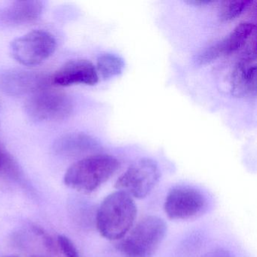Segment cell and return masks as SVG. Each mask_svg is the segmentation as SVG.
I'll use <instances>...</instances> for the list:
<instances>
[{
  "mask_svg": "<svg viewBox=\"0 0 257 257\" xmlns=\"http://www.w3.org/2000/svg\"><path fill=\"white\" fill-rule=\"evenodd\" d=\"M137 213L133 198L122 191H115L104 198L97 210V229L109 240L122 238L130 231Z\"/></svg>",
  "mask_w": 257,
  "mask_h": 257,
  "instance_id": "cell-1",
  "label": "cell"
},
{
  "mask_svg": "<svg viewBox=\"0 0 257 257\" xmlns=\"http://www.w3.org/2000/svg\"><path fill=\"white\" fill-rule=\"evenodd\" d=\"M119 165L118 159L110 155L87 156L68 168L64 175V183L72 189L90 193L107 181Z\"/></svg>",
  "mask_w": 257,
  "mask_h": 257,
  "instance_id": "cell-2",
  "label": "cell"
},
{
  "mask_svg": "<svg viewBox=\"0 0 257 257\" xmlns=\"http://www.w3.org/2000/svg\"><path fill=\"white\" fill-rule=\"evenodd\" d=\"M167 233L166 222L156 216L140 221L118 246L124 257H152L163 241Z\"/></svg>",
  "mask_w": 257,
  "mask_h": 257,
  "instance_id": "cell-3",
  "label": "cell"
},
{
  "mask_svg": "<svg viewBox=\"0 0 257 257\" xmlns=\"http://www.w3.org/2000/svg\"><path fill=\"white\" fill-rule=\"evenodd\" d=\"M54 36L43 30H34L12 42L10 52L19 64L36 66L44 62L56 51Z\"/></svg>",
  "mask_w": 257,
  "mask_h": 257,
  "instance_id": "cell-4",
  "label": "cell"
},
{
  "mask_svg": "<svg viewBox=\"0 0 257 257\" xmlns=\"http://www.w3.org/2000/svg\"><path fill=\"white\" fill-rule=\"evenodd\" d=\"M160 177V169L156 162L150 158H142L134 162L118 177L115 187L132 198L142 199L150 195Z\"/></svg>",
  "mask_w": 257,
  "mask_h": 257,
  "instance_id": "cell-5",
  "label": "cell"
},
{
  "mask_svg": "<svg viewBox=\"0 0 257 257\" xmlns=\"http://www.w3.org/2000/svg\"><path fill=\"white\" fill-rule=\"evenodd\" d=\"M73 107V102L67 94L47 89L33 94L25 103L28 116L37 121L65 119L71 114Z\"/></svg>",
  "mask_w": 257,
  "mask_h": 257,
  "instance_id": "cell-6",
  "label": "cell"
},
{
  "mask_svg": "<svg viewBox=\"0 0 257 257\" xmlns=\"http://www.w3.org/2000/svg\"><path fill=\"white\" fill-rule=\"evenodd\" d=\"M207 199L201 191L189 186L171 189L165 201V213L170 219H188L202 213Z\"/></svg>",
  "mask_w": 257,
  "mask_h": 257,
  "instance_id": "cell-7",
  "label": "cell"
},
{
  "mask_svg": "<svg viewBox=\"0 0 257 257\" xmlns=\"http://www.w3.org/2000/svg\"><path fill=\"white\" fill-rule=\"evenodd\" d=\"M52 77L38 72L24 70H7L0 73V91L7 95L36 94L47 89Z\"/></svg>",
  "mask_w": 257,
  "mask_h": 257,
  "instance_id": "cell-8",
  "label": "cell"
},
{
  "mask_svg": "<svg viewBox=\"0 0 257 257\" xmlns=\"http://www.w3.org/2000/svg\"><path fill=\"white\" fill-rule=\"evenodd\" d=\"M231 90L233 95L236 97H255L256 94L255 46L246 51L234 66L231 73Z\"/></svg>",
  "mask_w": 257,
  "mask_h": 257,
  "instance_id": "cell-9",
  "label": "cell"
},
{
  "mask_svg": "<svg viewBox=\"0 0 257 257\" xmlns=\"http://www.w3.org/2000/svg\"><path fill=\"white\" fill-rule=\"evenodd\" d=\"M99 76L95 66L84 59L73 60L63 65L52 77V83L58 86L74 85H94Z\"/></svg>",
  "mask_w": 257,
  "mask_h": 257,
  "instance_id": "cell-10",
  "label": "cell"
},
{
  "mask_svg": "<svg viewBox=\"0 0 257 257\" xmlns=\"http://www.w3.org/2000/svg\"><path fill=\"white\" fill-rule=\"evenodd\" d=\"M255 30V25L251 22L239 24L232 32L222 41L206 49L198 56V61L206 64L222 55H229L241 49Z\"/></svg>",
  "mask_w": 257,
  "mask_h": 257,
  "instance_id": "cell-11",
  "label": "cell"
},
{
  "mask_svg": "<svg viewBox=\"0 0 257 257\" xmlns=\"http://www.w3.org/2000/svg\"><path fill=\"white\" fill-rule=\"evenodd\" d=\"M43 4L38 0L16 1L0 9V23L19 26L32 23L43 14Z\"/></svg>",
  "mask_w": 257,
  "mask_h": 257,
  "instance_id": "cell-12",
  "label": "cell"
},
{
  "mask_svg": "<svg viewBox=\"0 0 257 257\" xmlns=\"http://www.w3.org/2000/svg\"><path fill=\"white\" fill-rule=\"evenodd\" d=\"M98 147L97 141L84 133L65 134L57 138L53 144L55 153L64 156H76L89 153Z\"/></svg>",
  "mask_w": 257,
  "mask_h": 257,
  "instance_id": "cell-13",
  "label": "cell"
},
{
  "mask_svg": "<svg viewBox=\"0 0 257 257\" xmlns=\"http://www.w3.org/2000/svg\"><path fill=\"white\" fill-rule=\"evenodd\" d=\"M124 67L125 63L119 55L104 53L97 58L96 70L103 79H109L121 74Z\"/></svg>",
  "mask_w": 257,
  "mask_h": 257,
  "instance_id": "cell-14",
  "label": "cell"
},
{
  "mask_svg": "<svg viewBox=\"0 0 257 257\" xmlns=\"http://www.w3.org/2000/svg\"><path fill=\"white\" fill-rule=\"evenodd\" d=\"M250 1H226L220 7V19L223 21H231L243 13L249 7Z\"/></svg>",
  "mask_w": 257,
  "mask_h": 257,
  "instance_id": "cell-15",
  "label": "cell"
},
{
  "mask_svg": "<svg viewBox=\"0 0 257 257\" xmlns=\"http://www.w3.org/2000/svg\"><path fill=\"white\" fill-rule=\"evenodd\" d=\"M0 171L15 174L17 171V166L10 153L0 144Z\"/></svg>",
  "mask_w": 257,
  "mask_h": 257,
  "instance_id": "cell-16",
  "label": "cell"
},
{
  "mask_svg": "<svg viewBox=\"0 0 257 257\" xmlns=\"http://www.w3.org/2000/svg\"><path fill=\"white\" fill-rule=\"evenodd\" d=\"M58 245L65 257H80L74 243L70 238L64 235H59L58 237Z\"/></svg>",
  "mask_w": 257,
  "mask_h": 257,
  "instance_id": "cell-17",
  "label": "cell"
},
{
  "mask_svg": "<svg viewBox=\"0 0 257 257\" xmlns=\"http://www.w3.org/2000/svg\"><path fill=\"white\" fill-rule=\"evenodd\" d=\"M201 257H234V255L227 249L219 248L207 252Z\"/></svg>",
  "mask_w": 257,
  "mask_h": 257,
  "instance_id": "cell-18",
  "label": "cell"
},
{
  "mask_svg": "<svg viewBox=\"0 0 257 257\" xmlns=\"http://www.w3.org/2000/svg\"><path fill=\"white\" fill-rule=\"evenodd\" d=\"M32 257H44V256H40V255H35V256H32Z\"/></svg>",
  "mask_w": 257,
  "mask_h": 257,
  "instance_id": "cell-19",
  "label": "cell"
},
{
  "mask_svg": "<svg viewBox=\"0 0 257 257\" xmlns=\"http://www.w3.org/2000/svg\"><path fill=\"white\" fill-rule=\"evenodd\" d=\"M8 257H15V256H8Z\"/></svg>",
  "mask_w": 257,
  "mask_h": 257,
  "instance_id": "cell-20",
  "label": "cell"
}]
</instances>
